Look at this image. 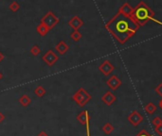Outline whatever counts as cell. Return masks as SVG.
<instances>
[{
	"label": "cell",
	"mask_w": 162,
	"mask_h": 136,
	"mask_svg": "<svg viewBox=\"0 0 162 136\" xmlns=\"http://www.w3.org/2000/svg\"><path fill=\"white\" fill-rule=\"evenodd\" d=\"M41 23L46 25L48 28V29L51 30L59 23V18L52 12H48L44 16L42 17Z\"/></svg>",
	"instance_id": "obj_4"
},
{
	"label": "cell",
	"mask_w": 162,
	"mask_h": 136,
	"mask_svg": "<svg viewBox=\"0 0 162 136\" xmlns=\"http://www.w3.org/2000/svg\"><path fill=\"white\" fill-rule=\"evenodd\" d=\"M157 110V106L153 103V102H149V103L145 106V112L149 114H153Z\"/></svg>",
	"instance_id": "obj_17"
},
{
	"label": "cell",
	"mask_w": 162,
	"mask_h": 136,
	"mask_svg": "<svg viewBox=\"0 0 162 136\" xmlns=\"http://www.w3.org/2000/svg\"><path fill=\"white\" fill-rule=\"evenodd\" d=\"M36 30H37V32L40 34L41 36H46L47 34L48 33V31H49L48 28L47 27L46 25H44V24H43V23H40V24L37 25Z\"/></svg>",
	"instance_id": "obj_14"
},
{
	"label": "cell",
	"mask_w": 162,
	"mask_h": 136,
	"mask_svg": "<svg viewBox=\"0 0 162 136\" xmlns=\"http://www.w3.org/2000/svg\"><path fill=\"white\" fill-rule=\"evenodd\" d=\"M38 136H48V134L46 131H40V133L38 134Z\"/></svg>",
	"instance_id": "obj_27"
},
{
	"label": "cell",
	"mask_w": 162,
	"mask_h": 136,
	"mask_svg": "<svg viewBox=\"0 0 162 136\" xmlns=\"http://www.w3.org/2000/svg\"><path fill=\"white\" fill-rule=\"evenodd\" d=\"M107 85H108V87L111 89V90H117L121 85L122 84V80H119L118 78V76L114 75L112 76H110V79L106 81Z\"/></svg>",
	"instance_id": "obj_8"
},
{
	"label": "cell",
	"mask_w": 162,
	"mask_h": 136,
	"mask_svg": "<svg viewBox=\"0 0 162 136\" xmlns=\"http://www.w3.org/2000/svg\"><path fill=\"white\" fill-rule=\"evenodd\" d=\"M127 119H128V121L130 122L131 125L136 127L143 121V116L138 112V110H133V112L128 115Z\"/></svg>",
	"instance_id": "obj_6"
},
{
	"label": "cell",
	"mask_w": 162,
	"mask_h": 136,
	"mask_svg": "<svg viewBox=\"0 0 162 136\" xmlns=\"http://www.w3.org/2000/svg\"><path fill=\"white\" fill-rule=\"evenodd\" d=\"M133 10L134 8H132V6L128 3V2H125L124 4H122L121 6L118 10V12H121L126 16H132V13H133Z\"/></svg>",
	"instance_id": "obj_12"
},
{
	"label": "cell",
	"mask_w": 162,
	"mask_h": 136,
	"mask_svg": "<svg viewBox=\"0 0 162 136\" xmlns=\"http://www.w3.org/2000/svg\"><path fill=\"white\" fill-rule=\"evenodd\" d=\"M55 49H56V51L58 53H60L61 55H64L68 51L69 46H68V45L66 44L65 41H61V42H59L58 45L55 46Z\"/></svg>",
	"instance_id": "obj_13"
},
{
	"label": "cell",
	"mask_w": 162,
	"mask_h": 136,
	"mask_svg": "<svg viewBox=\"0 0 162 136\" xmlns=\"http://www.w3.org/2000/svg\"><path fill=\"white\" fill-rule=\"evenodd\" d=\"M155 15L156 14L153 11H152V8L145 2L141 1L134 8L132 18L138 23L139 27L144 25L148 21H153L158 25H162V23L156 18Z\"/></svg>",
	"instance_id": "obj_2"
},
{
	"label": "cell",
	"mask_w": 162,
	"mask_h": 136,
	"mask_svg": "<svg viewBox=\"0 0 162 136\" xmlns=\"http://www.w3.org/2000/svg\"><path fill=\"white\" fill-rule=\"evenodd\" d=\"M34 93H35L38 97H42L46 93V89L43 86H38L34 89Z\"/></svg>",
	"instance_id": "obj_18"
},
{
	"label": "cell",
	"mask_w": 162,
	"mask_h": 136,
	"mask_svg": "<svg viewBox=\"0 0 162 136\" xmlns=\"http://www.w3.org/2000/svg\"><path fill=\"white\" fill-rule=\"evenodd\" d=\"M155 90H156V92L158 93L159 96H161V97H162V82L158 85V86H157V87H156V89H155Z\"/></svg>",
	"instance_id": "obj_24"
},
{
	"label": "cell",
	"mask_w": 162,
	"mask_h": 136,
	"mask_svg": "<svg viewBox=\"0 0 162 136\" xmlns=\"http://www.w3.org/2000/svg\"><path fill=\"white\" fill-rule=\"evenodd\" d=\"M2 78H3V74L0 72V80H2Z\"/></svg>",
	"instance_id": "obj_30"
},
{
	"label": "cell",
	"mask_w": 162,
	"mask_h": 136,
	"mask_svg": "<svg viewBox=\"0 0 162 136\" xmlns=\"http://www.w3.org/2000/svg\"><path fill=\"white\" fill-rule=\"evenodd\" d=\"M70 38L74 41V42H78L81 40L82 38V33L79 30H74L71 34H70Z\"/></svg>",
	"instance_id": "obj_19"
},
{
	"label": "cell",
	"mask_w": 162,
	"mask_h": 136,
	"mask_svg": "<svg viewBox=\"0 0 162 136\" xmlns=\"http://www.w3.org/2000/svg\"><path fill=\"white\" fill-rule=\"evenodd\" d=\"M30 102H31V99H30V97L28 95H23L19 98V103L23 107H28L30 104Z\"/></svg>",
	"instance_id": "obj_15"
},
{
	"label": "cell",
	"mask_w": 162,
	"mask_h": 136,
	"mask_svg": "<svg viewBox=\"0 0 162 136\" xmlns=\"http://www.w3.org/2000/svg\"><path fill=\"white\" fill-rule=\"evenodd\" d=\"M4 119H5V115H4V114L0 112V123L3 122V121H4Z\"/></svg>",
	"instance_id": "obj_26"
},
{
	"label": "cell",
	"mask_w": 162,
	"mask_h": 136,
	"mask_svg": "<svg viewBox=\"0 0 162 136\" xmlns=\"http://www.w3.org/2000/svg\"><path fill=\"white\" fill-rule=\"evenodd\" d=\"M101 129H102V131H104L105 134H110V133H112L114 131L115 127H114V126L111 124V123L107 122L106 124H104V126L102 127Z\"/></svg>",
	"instance_id": "obj_16"
},
{
	"label": "cell",
	"mask_w": 162,
	"mask_h": 136,
	"mask_svg": "<svg viewBox=\"0 0 162 136\" xmlns=\"http://www.w3.org/2000/svg\"><path fill=\"white\" fill-rule=\"evenodd\" d=\"M155 131H156V132H157V134H159L160 136H162V125H160V126H158V127H156Z\"/></svg>",
	"instance_id": "obj_25"
},
{
	"label": "cell",
	"mask_w": 162,
	"mask_h": 136,
	"mask_svg": "<svg viewBox=\"0 0 162 136\" xmlns=\"http://www.w3.org/2000/svg\"><path fill=\"white\" fill-rule=\"evenodd\" d=\"M9 8H10V10H11L12 12H16L20 8V5L17 3L16 1H12V2L10 4V6H9Z\"/></svg>",
	"instance_id": "obj_20"
},
{
	"label": "cell",
	"mask_w": 162,
	"mask_h": 136,
	"mask_svg": "<svg viewBox=\"0 0 162 136\" xmlns=\"http://www.w3.org/2000/svg\"><path fill=\"white\" fill-rule=\"evenodd\" d=\"M59 59V57L54 53L53 50H48L46 54L43 56V61H44L48 66H53Z\"/></svg>",
	"instance_id": "obj_5"
},
{
	"label": "cell",
	"mask_w": 162,
	"mask_h": 136,
	"mask_svg": "<svg viewBox=\"0 0 162 136\" xmlns=\"http://www.w3.org/2000/svg\"><path fill=\"white\" fill-rule=\"evenodd\" d=\"M68 25H69L74 30H78L82 27V25H83V21L80 18L78 15H75V16H73L72 18L69 20V22H68Z\"/></svg>",
	"instance_id": "obj_9"
},
{
	"label": "cell",
	"mask_w": 162,
	"mask_h": 136,
	"mask_svg": "<svg viewBox=\"0 0 162 136\" xmlns=\"http://www.w3.org/2000/svg\"><path fill=\"white\" fill-rule=\"evenodd\" d=\"M136 136H153V135L150 134V133H148L145 130H142V131H140V132H139Z\"/></svg>",
	"instance_id": "obj_23"
},
{
	"label": "cell",
	"mask_w": 162,
	"mask_h": 136,
	"mask_svg": "<svg viewBox=\"0 0 162 136\" xmlns=\"http://www.w3.org/2000/svg\"><path fill=\"white\" fill-rule=\"evenodd\" d=\"M4 59H5V55L2 52H0V62H2Z\"/></svg>",
	"instance_id": "obj_28"
},
{
	"label": "cell",
	"mask_w": 162,
	"mask_h": 136,
	"mask_svg": "<svg viewBox=\"0 0 162 136\" xmlns=\"http://www.w3.org/2000/svg\"><path fill=\"white\" fill-rule=\"evenodd\" d=\"M114 69H115V66L111 63L109 61H104L99 66V70L104 76H109L111 73L114 71Z\"/></svg>",
	"instance_id": "obj_7"
},
{
	"label": "cell",
	"mask_w": 162,
	"mask_h": 136,
	"mask_svg": "<svg viewBox=\"0 0 162 136\" xmlns=\"http://www.w3.org/2000/svg\"><path fill=\"white\" fill-rule=\"evenodd\" d=\"M77 120H78L82 125H88L90 116L87 110H83L78 115H77Z\"/></svg>",
	"instance_id": "obj_11"
},
{
	"label": "cell",
	"mask_w": 162,
	"mask_h": 136,
	"mask_svg": "<svg viewBox=\"0 0 162 136\" xmlns=\"http://www.w3.org/2000/svg\"><path fill=\"white\" fill-rule=\"evenodd\" d=\"M159 106H160V108L162 109V99H161V100L159 101Z\"/></svg>",
	"instance_id": "obj_29"
},
{
	"label": "cell",
	"mask_w": 162,
	"mask_h": 136,
	"mask_svg": "<svg viewBox=\"0 0 162 136\" xmlns=\"http://www.w3.org/2000/svg\"><path fill=\"white\" fill-rule=\"evenodd\" d=\"M153 125L155 127H158L160 125H162V118L160 116H157L153 119Z\"/></svg>",
	"instance_id": "obj_22"
},
{
	"label": "cell",
	"mask_w": 162,
	"mask_h": 136,
	"mask_svg": "<svg viewBox=\"0 0 162 136\" xmlns=\"http://www.w3.org/2000/svg\"><path fill=\"white\" fill-rule=\"evenodd\" d=\"M105 28L119 44L124 45L135 35L140 27L132 16H126L118 12L113 18L106 23Z\"/></svg>",
	"instance_id": "obj_1"
},
{
	"label": "cell",
	"mask_w": 162,
	"mask_h": 136,
	"mask_svg": "<svg viewBox=\"0 0 162 136\" xmlns=\"http://www.w3.org/2000/svg\"><path fill=\"white\" fill-rule=\"evenodd\" d=\"M72 98H73V100H74L80 107H83V106L86 104L87 102L92 98V97H91L90 93H87V91L85 90V89L80 88V89L73 95Z\"/></svg>",
	"instance_id": "obj_3"
},
{
	"label": "cell",
	"mask_w": 162,
	"mask_h": 136,
	"mask_svg": "<svg viewBox=\"0 0 162 136\" xmlns=\"http://www.w3.org/2000/svg\"><path fill=\"white\" fill-rule=\"evenodd\" d=\"M40 52H41V50H40V48H39V46H33L31 48H30V53L33 55V56H38L39 54H40Z\"/></svg>",
	"instance_id": "obj_21"
},
{
	"label": "cell",
	"mask_w": 162,
	"mask_h": 136,
	"mask_svg": "<svg viewBox=\"0 0 162 136\" xmlns=\"http://www.w3.org/2000/svg\"><path fill=\"white\" fill-rule=\"evenodd\" d=\"M101 100H102V102H104V104H106L107 106H111V105H112L114 102L116 101V97H115V95H114L112 92L108 91V92H106V93H104V96H102Z\"/></svg>",
	"instance_id": "obj_10"
}]
</instances>
